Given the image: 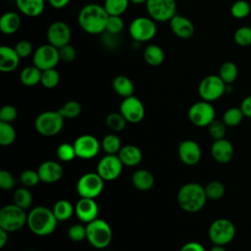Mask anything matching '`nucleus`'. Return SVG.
Here are the masks:
<instances>
[{
  "label": "nucleus",
  "instance_id": "f257e3e1",
  "mask_svg": "<svg viewBox=\"0 0 251 251\" xmlns=\"http://www.w3.org/2000/svg\"><path fill=\"white\" fill-rule=\"evenodd\" d=\"M108 13L104 6L99 4L84 5L77 15V22L80 28L88 34H102L105 31Z\"/></svg>",
  "mask_w": 251,
  "mask_h": 251
},
{
  "label": "nucleus",
  "instance_id": "39448f33",
  "mask_svg": "<svg viewBox=\"0 0 251 251\" xmlns=\"http://www.w3.org/2000/svg\"><path fill=\"white\" fill-rule=\"evenodd\" d=\"M27 214L25 210L16 204H8L0 210V228L8 232H13L21 229L26 225Z\"/></svg>",
  "mask_w": 251,
  "mask_h": 251
},
{
  "label": "nucleus",
  "instance_id": "58836bf2",
  "mask_svg": "<svg viewBox=\"0 0 251 251\" xmlns=\"http://www.w3.org/2000/svg\"><path fill=\"white\" fill-rule=\"evenodd\" d=\"M16 140V130L10 123L0 122V144L9 146Z\"/></svg>",
  "mask_w": 251,
  "mask_h": 251
},
{
  "label": "nucleus",
  "instance_id": "423d86ee",
  "mask_svg": "<svg viewBox=\"0 0 251 251\" xmlns=\"http://www.w3.org/2000/svg\"><path fill=\"white\" fill-rule=\"evenodd\" d=\"M64 126V118L57 111H45L40 113L34 122L36 131L43 136L58 134Z\"/></svg>",
  "mask_w": 251,
  "mask_h": 251
},
{
  "label": "nucleus",
  "instance_id": "49530a36",
  "mask_svg": "<svg viewBox=\"0 0 251 251\" xmlns=\"http://www.w3.org/2000/svg\"><path fill=\"white\" fill-rule=\"evenodd\" d=\"M124 27H125V23L121 16L108 17L105 31L112 34H120L124 30Z\"/></svg>",
  "mask_w": 251,
  "mask_h": 251
},
{
  "label": "nucleus",
  "instance_id": "a878e982",
  "mask_svg": "<svg viewBox=\"0 0 251 251\" xmlns=\"http://www.w3.org/2000/svg\"><path fill=\"white\" fill-rule=\"evenodd\" d=\"M21 26V17L18 13L9 11L0 18V30L2 33L11 35L16 33Z\"/></svg>",
  "mask_w": 251,
  "mask_h": 251
},
{
  "label": "nucleus",
  "instance_id": "bb28decb",
  "mask_svg": "<svg viewBox=\"0 0 251 251\" xmlns=\"http://www.w3.org/2000/svg\"><path fill=\"white\" fill-rule=\"evenodd\" d=\"M131 182L136 189L146 191L152 188L155 182V178L151 172L144 169H140L132 174Z\"/></svg>",
  "mask_w": 251,
  "mask_h": 251
},
{
  "label": "nucleus",
  "instance_id": "79ce46f5",
  "mask_svg": "<svg viewBox=\"0 0 251 251\" xmlns=\"http://www.w3.org/2000/svg\"><path fill=\"white\" fill-rule=\"evenodd\" d=\"M57 157L62 162H70L76 157L74 144L64 142L57 147Z\"/></svg>",
  "mask_w": 251,
  "mask_h": 251
},
{
  "label": "nucleus",
  "instance_id": "8fccbe9b",
  "mask_svg": "<svg viewBox=\"0 0 251 251\" xmlns=\"http://www.w3.org/2000/svg\"><path fill=\"white\" fill-rule=\"evenodd\" d=\"M16 52L18 53V55L21 57V59H25L29 57L32 52H33V48H32V44L25 39L20 40L16 43V45L14 46Z\"/></svg>",
  "mask_w": 251,
  "mask_h": 251
},
{
  "label": "nucleus",
  "instance_id": "a211bd4d",
  "mask_svg": "<svg viewBox=\"0 0 251 251\" xmlns=\"http://www.w3.org/2000/svg\"><path fill=\"white\" fill-rule=\"evenodd\" d=\"M177 153L180 161L187 166L196 165L200 161L202 155L199 144L191 139L179 142Z\"/></svg>",
  "mask_w": 251,
  "mask_h": 251
},
{
  "label": "nucleus",
  "instance_id": "ddd939ff",
  "mask_svg": "<svg viewBox=\"0 0 251 251\" xmlns=\"http://www.w3.org/2000/svg\"><path fill=\"white\" fill-rule=\"evenodd\" d=\"M60 61L59 49L49 43L37 47L32 55L33 65L41 71L55 69Z\"/></svg>",
  "mask_w": 251,
  "mask_h": 251
},
{
  "label": "nucleus",
  "instance_id": "473e14b6",
  "mask_svg": "<svg viewBox=\"0 0 251 251\" xmlns=\"http://www.w3.org/2000/svg\"><path fill=\"white\" fill-rule=\"evenodd\" d=\"M13 203L26 210L32 204V194L25 186L18 188L13 194Z\"/></svg>",
  "mask_w": 251,
  "mask_h": 251
},
{
  "label": "nucleus",
  "instance_id": "a18cd8bd",
  "mask_svg": "<svg viewBox=\"0 0 251 251\" xmlns=\"http://www.w3.org/2000/svg\"><path fill=\"white\" fill-rule=\"evenodd\" d=\"M234 41L237 45L245 47L251 45V27L250 26H240L238 27L233 35Z\"/></svg>",
  "mask_w": 251,
  "mask_h": 251
},
{
  "label": "nucleus",
  "instance_id": "e2e57ef3",
  "mask_svg": "<svg viewBox=\"0 0 251 251\" xmlns=\"http://www.w3.org/2000/svg\"><path fill=\"white\" fill-rule=\"evenodd\" d=\"M102 251H112V250H102Z\"/></svg>",
  "mask_w": 251,
  "mask_h": 251
},
{
  "label": "nucleus",
  "instance_id": "5fc2aeb1",
  "mask_svg": "<svg viewBox=\"0 0 251 251\" xmlns=\"http://www.w3.org/2000/svg\"><path fill=\"white\" fill-rule=\"evenodd\" d=\"M102 34H103V43L106 47L114 48L120 45L119 34H112L107 31H104Z\"/></svg>",
  "mask_w": 251,
  "mask_h": 251
},
{
  "label": "nucleus",
  "instance_id": "f3484780",
  "mask_svg": "<svg viewBox=\"0 0 251 251\" xmlns=\"http://www.w3.org/2000/svg\"><path fill=\"white\" fill-rule=\"evenodd\" d=\"M76 157L84 160L94 158L101 148L98 139L91 134H82L78 136L73 143Z\"/></svg>",
  "mask_w": 251,
  "mask_h": 251
},
{
  "label": "nucleus",
  "instance_id": "6e6d98bb",
  "mask_svg": "<svg viewBox=\"0 0 251 251\" xmlns=\"http://www.w3.org/2000/svg\"><path fill=\"white\" fill-rule=\"evenodd\" d=\"M179 251H206V249L204 248V246L196 241H190L187 242L185 244H183Z\"/></svg>",
  "mask_w": 251,
  "mask_h": 251
},
{
  "label": "nucleus",
  "instance_id": "cd10ccee",
  "mask_svg": "<svg viewBox=\"0 0 251 251\" xmlns=\"http://www.w3.org/2000/svg\"><path fill=\"white\" fill-rule=\"evenodd\" d=\"M112 85H113L114 91L123 98L133 95V92H134L133 82L126 75H119L115 76V78L113 79Z\"/></svg>",
  "mask_w": 251,
  "mask_h": 251
},
{
  "label": "nucleus",
  "instance_id": "2eb2a0df",
  "mask_svg": "<svg viewBox=\"0 0 251 251\" xmlns=\"http://www.w3.org/2000/svg\"><path fill=\"white\" fill-rule=\"evenodd\" d=\"M120 113L127 123L138 124L145 116V108L139 98L131 95L123 99L120 105Z\"/></svg>",
  "mask_w": 251,
  "mask_h": 251
},
{
  "label": "nucleus",
  "instance_id": "de8ad7c7",
  "mask_svg": "<svg viewBox=\"0 0 251 251\" xmlns=\"http://www.w3.org/2000/svg\"><path fill=\"white\" fill-rule=\"evenodd\" d=\"M20 181L24 186L29 188L37 185L40 181V177L37 171L28 169L22 172V174L20 175Z\"/></svg>",
  "mask_w": 251,
  "mask_h": 251
},
{
  "label": "nucleus",
  "instance_id": "dca6fc26",
  "mask_svg": "<svg viewBox=\"0 0 251 251\" xmlns=\"http://www.w3.org/2000/svg\"><path fill=\"white\" fill-rule=\"evenodd\" d=\"M46 37L49 44L59 49L70 43L72 38V29L67 23L63 21H56L48 26Z\"/></svg>",
  "mask_w": 251,
  "mask_h": 251
},
{
  "label": "nucleus",
  "instance_id": "37998d69",
  "mask_svg": "<svg viewBox=\"0 0 251 251\" xmlns=\"http://www.w3.org/2000/svg\"><path fill=\"white\" fill-rule=\"evenodd\" d=\"M250 5L245 0H237L230 7V13L235 19H244L250 14Z\"/></svg>",
  "mask_w": 251,
  "mask_h": 251
},
{
  "label": "nucleus",
  "instance_id": "864d4df0",
  "mask_svg": "<svg viewBox=\"0 0 251 251\" xmlns=\"http://www.w3.org/2000/svg\"><path fill=\"white\" fill-rule=\"evenodd\" d=\"M15 186V178L11 173L2 170L0 172V187L3 190H11Z\"/></svg>",
  "mask_w": 251,
  "mask_h": 251
},
{
  "label": "nucleus",
  "instance_id": "f704fd0d",
  "mask_svg": "<svg viewBox=\"0 0 251 251\" xmlns=\"http://www.w3.org/2000/svg\"><path fill=\"white\" fill-rule=\"evenodd\" d=\"M129 3V0H105L103 6L109 16H122Z\"/></svg>",
  "mask_w": 251,
  "mask_h": 251
},
{
  "label": "nucleus",
  "instance_id": "13d9d810",
  "mask_svg": "<svg viewBox=\"0 0 251 251\" xmlns=\"http://www.w3.org/2000/svg\"><path fill=\"white\" fill-rule=\"evenodd\" d=\"M71 0H48L50 6L54 9H63L65 8Z\"/></svg>",
  "mask_w": 251,
  "mask_h": 251
},
{
  "label": "nucleus",
  "instance_id": "e433bc0d",
  "mask_svg": "<svg viewBox=\"0 0 251 251\" xmlns=\"http://www.w3.org/2000/svg\"><path fill=\"white\" fill-rule=\"evenodd\" d=\"M244 118V115L240 109V107H231L226 110L223 115V122L226 126H236Z\"/></svg>",
  "mask_w": 251,
  "mask_h": 251
},
{
  "label": "nucleus",
  "instance_id": "ea45409f",
  "mask_svg": "<svg viewBox=\"0 0 251 251\" xmlns=\"http://www.w3.org/2000/svg\"><path fill=\"white\" fill-rule=\"evenodd\" d=\"M60 82V74L56 69H48L42 71L40 83L47 89L55 88Z\"/></svg>",
  "mask_w": 251,
  "mask_h": 251
},
{
  "label": "nucleus",
  "instance_id": "7c9ffc66",
  "mask_svg": "<svg viewBox=\"0 0 251 251\" xmlns=\"http://www.w3.org/2000/svg\"><path fill=\"white\" fill-rule=\"evenodd\" d=\"M52 211L58 222H64L69 220L73 214H75V206H73L69 200L61 199L54 204Z\"/></svg>",
  "mask_w": 251,
  "mask_h": 251
},
{
  "label": "nucleus",
  "instance_id": "3c124183",
  "mask_svg": "<svg viewBox=\"0 0 251 251\" xmlns=\"http://www.w3.org/2000/svg\"><path fill=\"white\" fill-rule=\"evenodd\" d=\"M18 111L13 105H4L0 110V122L12 123L17 119Z\"/></svg>",
  "mask_w": 251,
  "mask_h": 251
},
{
  "label": "nucleus",
  "instance_id": "0eeeda50",
  "mask_svg": "<svg viewBox=\"0 0 251 251\" xmlns=\"http://www.w3.org/2000/svg\"><path fill=\"white\" fill-rule=\"evenodd\" d=\"M128 33L134 42L150 41L157 33L156 22L150 17H137L130 22Z\"/></svg>",
  "mask_w": 251,
  "mask_h": 251
},
{
  "label": "nucleus",
  "instance_id": "20e7f679",
  "mask_svg": "<svg viewBox=\"0 0 251 251\" xmlns=\"http://www.w3.org/2000/svg\"><path fill=\"white\" fill-rule=\"evenodd\" d=\"M86 239L91 246L97 249H105L112 241V228L110 225L101 219L86 224Z\"/></svg>",
  "mask_w": 251,
  "mask_h": 251
},
{
  "label": "nucleus",
  "instance_id": "9b49d317",
  "mask_svg": "<svg viewBox=\"0 0 251 251\" xmlns=\"http://www.w3.org/2000/svg\"><path fill=\"white\" fill-rule=\"evenodd\" d=\"M146 11L155 22H169L176 14V0H147Z\"/></svg>",
  "mask_w": 251,
  "mask_h": 251
},
{
  "label": "nucleus",
  "instance_id": "c756f323",
  "mask_svg": "<svg viewBox=\"0 0 251 251\" xmlns=\"http://www.w3.org/2000/svg\"><path fill=\"white\" fill-rule=\"evenodd\" d=\"M42 71L36 66H27L20 73V81L25 86H34L40 83Z\"/></svg>",
  "mask_w": 251,
  "mask_h": 251
},
{
  "label": "nucleus",
  "instance_id": "680f3d73",
  "mask_svg": "<svg viewBox=\"0 0 251 251\" xmlns=\"http://www.w3.org/2000/svg\"><path fill=\"white\" fill-rule=\"evenodd\" d=\"M130 3H133L135 5H140V4H145L147 0H129Z\"/></svg>",
  "mask_w": 251,
  "mask_h": 251
},
{
  "label": "nucleus",
  "instance_id": "c03bdc74",
  "mask_svg": "<svg viewBox=\"0 0 251 251\" xmlns=\"http://www.w3.org/2000/svg\"><path fill=\"white\" fill-rule=\"evenodd\" d=\"M208 132L210 136L214 140L225 138L226 133V124L220 120H214L209 126H208Z\"/></svg>",
  "mask_w": 251,
  "mask_h": 251
},
{
  "label": "nucleus",
  "instance_id": "aec40b11",
  "mask_svg": "<svg viewBox=\"0 0 251 251\" xmlns=\"http://www.w3.org/2000/svg\"><path fill=\"white\" fill-rule=\"evenodd\" d=\"M172 32L180 39H189L193 36L195 27L193 23L186 17L176 14L169 21Z\"/></svg>",
  "mask_w": 251,
  "mask_h": 251
},
{
  "label": "nucleus",
  "instance_id": "052dcab7",
  "mask_svg": "<svg viewBox=\"0 0 251 251\" xmlns=\"http://www.w3.org/2000/svg\"><path fill=\"white\" fill-rule=\"evenodd\" d=\"M209 251H226L223 245H214Z\"/></svg>",
  "mask_w": 251,
  "mask_h": 251
},
{
  "label": "nucleus",
  "instance_id": "4468645a",
  "mask_svg": "<svg viewBox=\"0 0 251 251\" xmlns=\"http://www.w3.org/2000/svg\"><path fill=\"white\" fill-rule=\"evenodd\" d=\"M123 163L117 155L106 154L97 164L96 173L103 178L104 181H112L117 179L123 171Z\"/></svg>",
  "mask_w": 251,
  "mask_h": 251
},
{
  "label": "nucleus",
  "instance_id": "9d476101",
  "mask_svg": "<svg viewBox=\"0 0 251 251\" xmlns=\"http://www.w3.org/2000/svg\"><path fill=\"white\" fill-rule=\"evenodd\" d=\"M104 188V180L97 173H86L76 182V192L82 198L95 199Z\"/></svg>",
  "mask_w": 251,
  "mask_h": 251
},
{
  "label": "nucleus",
  "instance_id": "4d7b16f0",
  "mask_svg": "<svg viewBox=\"0 0 251 251\" xmlns=\"http://www.w3.org/2000/svg\"><path fill=\"white\" fill-rule=\"evenodd\" d=\"M240 109L244 115V117H247L251 119V95L245 97L240 105Z\"/></svg>",
  "mask_w": 251,
  "mask_h": 251
},
{
  "label": "nucleus",
  "instance_id": "603ef678",
  "mask_svg": "<svg viewBox=\"0 0 251 251\" xmlns=\"http://www.w3.org/2000/svg\"><path fill=\"white\" fill-rule=\"evenodd\" d=\"M60 60L65 63H72L75 61L76 57V50L72 44H67L61 48H59Z\"/></svg>",
  "mask_w": 251,
  "mask_h": 251
},
{
  "label": "nucleus",
  "instance_id": "393cba45",
  "mask_svg": "<svg viewBox=\"0 0 251 251\" xmlns=\"http://www.w3.org/2000/svg\"><path fill=\"white\" fill-rule=\"evenodd\" d=\"M16 4L23 15L30 18L40 16L45 7L44 0H16Z\"/></svg>",
  "mask_w": 251,
  "mask_h": 251
},
{
  "label": "nucleus",
  "instance_id": "4c0bfd02",
  "mask_svg": "<svg viewBox=\"0 0 251 251\" xmlns=\"http://www.w3.org/2000/svg\"><path fill=\"white\" fill-rule=\"evenodd\" d=\"M58 112L64 119H75L81 113V105L75 100H70L58 109Z\"/></svg>",
  "mask_w": 251,
  "mask_h": 251
},
{
  "label": "nucleus",
  "instance_id": "4be33fe9",
  "mask_svg": "<svg viewBox=\"0 0 251 251\" xmlns=\"http://www.w3.org/2000/svg\"><path fill=\"white\" fill-rule=\"evenodd\" d=\"M233 146L226 138L214 140L211 146V155L213 159L220 164L229 163L233 157Z\"/></svg>",
  "mask_w": 251,
  "mask_h": 251
},
{
  "label": "nucleus",
  "instance_id": "6ab92c4d",
  "mask_svg": "<svg viewBox=\"0 0 251 251\" xmlns=\"http://www.w3.org/2000/svg\"><path fill=\"white\" fill-rule=\"evenodd\" d=\"M99 208L96 201L92 198H82L75 205V214L76 218L84 224H88L97 219Z\"/></svg>",
  "mask_w": 251,
  "mask_h": 251
},
{
  "label": "nucleus",
  "instance_id": "f03ea898",
  "mask_svg": "<svg viewBox=\"0 0 251 251\" xmlns=\"http://www.w3.org/2000/svg\"><path fill=\"white\" fill-rule=\"evenodd\" d=\"M58 220L52 209L45 206H36L27 214L26 225L29 230L38 236H46L53 233L57 227Z\"/></svg>",
  "mask_w": 251,
  "mask_h": 251
},
{
  "label": "nucleus",
  "instance_id": "a19ab883",
  "mask_svg": "<svg viewBox=\"0 0 251 251\" xmlns=\"http://www.w3.org/2000/svg\"><path fill=\"white\" fill-rule=\"evenodd\" d=\"M204 188L206 196L210 200H219L225 195L226 192L225 185L218 180L208 182Z\"/></svg>",
  "mask_w": 251,
  "mask_h": 251
},
{
  "label": "nucleus",
  "instance_id": "72a5a7b5",
  "mask_svg": "<svg viewBox=\"0 0 251 251\" xmlns=\"http://www.w3.org/2000/svg\"><path fill=\"white\" fill-rule=\"evenodd\" d=\"M237 67L233 62L226 61L223 63L219 70V75L220 77L226 83L231 84L237 77Z\"/></svg>",
  "mask_w": 251,
  "mask_h": 251
},
{
  "label": "nucleus",
  "instance_id": "2f4dec72",
  "mask_svg": "<svg viewBox=\"0 0 251 251\" xmlns=\"http://www.w3.org/2000/svg\"><path fill=\"white\" fill-rule=\"evenodd\" d=\"M101 148L106 154L117 155L122 148L120 137L115 133H109L105 135L101 142Z\"/></svg>",
  "mask_w": 251,
  "mask_h": 251
},
{
  "label": "nucleus",
  "instance_id": "f8f14e48",
  "mask_svg": "<svg viewBox=\"0 0 251 251\" xmlns=\"http://www.w3.org/2000/svg\"><path fill=\"white\" fill-rule=\"evenodd\" d=\"M216 117V111L211 102L198 101L192 104L188 110V119L196 126H208Z\"/></svg>",
  "mask_w": 251,
  "mask_h": 251
},
{
  "label": "nucleus",
  "instance_id": "6e6552de",
  "mask_svg": "<svg viewBox=\"0 0 251 251\" xmlns=\"http://www.w3.org/2000/svg\"><path fill=\"white\" fill-rule=\"evenodd\" d=\"M226 92V83L219 75H209L202 78L198 85V94L202 100L213 102Z\"/></svg>",
  "mask_w": 251,
  "mask_h": 251
},
{
  "label": "nucleus",
  "instance_id": "1a4fd4ad",
  "mask_svg": "<svg viewBox=\"0 0 251 251\" xmlns=\"http://www.w3.org/2000/svg\"><path fill=\"white\" fill-rule=\"evenodd\" d=\"M235 235V226L231 221L225 218L215 220L209 226L208 236L214 245L229 243Z\"/></svg>",
  "mask_w": 251,
  "mask_h": 251
},
{
  "label": "nucleus",
  "instance_id": "412c9836",
  "mask_svg": "<svg viewBox=\"0 0 251 251\" xmlns=\"http://www.w3.org/2000/svg\"><path fill=\"white\" fill-rule=\"evenodd\" d=\"M37 173L39 175L40 181L45 183H54L62 178L64 175V170L60 163L48 160L42 162L39 165Z\"/></svg>",
  "mask_w": 251,
  "mask_h": 251
},
{
  "label": "nucleus",
  "instance_id": "bf43d9fd",
  "mask_svg": "<svg viewBox=\"0 0 251 251\" xmlns=\"http://www.w3.org/2000/svg\"><path fill=\"white\" fill-rule=\"evenodd\" d=\"M8 231L3 228H0V248H3L8 241Z\"/></svg>",
  "mask_w": 251,
  "mask_h": 251
},
{
  "label": "nucleus",
  "instance_id": "b1692460",
  "mask_svg": "<svg viewBox=\"0 0 251 251\" xmlns=\"http://www.w3.org/2000/svg\"><path fill=\"white\" fill-rule=\"evenodd\" d=\"M120 160L124 166L134 167L137 166L142 160V152L139 147L133 144H126L122 146L118 153Z\"/></svg>",
  "mask_w": 251,
  "mask_h": 251
},
{
  "label": "nucleus",
  "instance_id": "5701e85b",
  "mask_svg": "<svg viewBox=\"0 0 251 251\" xmlns=\"http://www.w3.org/2000/svg\"><path fill=\"white\" fill-rule=\"evenodd\" d=\"M21 57L14 47L2 45L0 47V71L2 73H11L15 71L20 64Z\"/></svg>",
  "mask_w": 251,
  "mask_h": 251
},
{
  "label": "nucleus",
  "instance_id": "09e8293b",
  "mask_svg": "<svg viewBox=\"0 0 251 251\" xmlns=\"http://www.w3.org/2000/svg\"><path fill=\"white\" fill-rule=\"evenodd\" d=\"M68 237L75 242H80L86 238V226L80 224H75L68 229Z\"/></svg>",
  "mask_w": 251,
  "mask_h": 251
},
{
  "label": "nucleus",
  "instance_id": "c9c22d12",
  "mask_svg": "<svg viewBox=\"0 0 251 251\" xmlns=\"http://www.w3.org/2000/svg\"><path fill=\"white\" fill-rule=\"evenodd\" d=\"M106 126L114 132H120L125 129L126 120L120 112H112L106 117Z\"/></svg>",
  "mask_w": 251,
  "mask_h": 251
},
{
  "label": "nucleus",
  "instance_id": "0e129e2a",
  "mask_svg": "<svg viewBox=\"0 0 251 251\" xmlns=\"http://www.w3.org/2000/svg\"><path fill=\"white\" fill-rule=\"evenodd\" d=\"M26 251H36V250H26Z\"/></svg>",
  "mask_w": 251,
  "mask_h": 251
},
{
  "label": "nucleus",
  "instance_id": "7ed1b4c3",
  "mask_svg": "<svg viewBox=\"0 0 251 251\" xmlns=\"http://www.w3.org/2000/svg\"><path fill=\"white\" fill-rule=\"evenodd\" d=\"M207 199L204 186L197 182L183 184L176 195L178 206L188 213H196L202 210Z\"/></svg>",
  "mask_w": 251,
  "mask_h": 251
},
{
  "label": "nucleus",
  "instance_id": "c85d7f7f",
  "mask_svg": "<svg viewBox=\"0 0 251 251\" xmlns=\"http://www.w3.org/2000/svg\"><path fill=\"white\" fill-rule=\"evenodd\" d=\"M143 59L149 66H160L165 60L164 50L157 44H149L143 51Z\"/></svg>",
  "mask_w": 251,
  "mask_h": 251
}]
</instances>
